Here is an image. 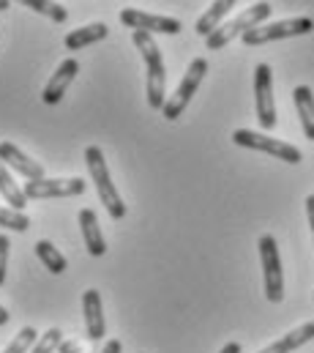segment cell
Segmentation results:
<instances>
[{"label": "cell", "mask_w": 314, "mask_h": 353, "mask_svg": "<svg viewBox=\"0 0 314 353\" xmlns=\"http://www.w3.org/2000/svg\"><path fill=\"white\" fill-rule=\"evenodd\" d=\"M134 47L140 50L143 61H145V93H148V104L151 110H158L164 107L167 101V69H164V58H161V50L154 41L151 33L145 30H134L132 36Z\"/></svg>", "instance_id": "cell-1"}, {"label": "cell", "mask_w": 314, "mask_h": 353, "mask_svg": "<svg viewBox=\"0 0 314 353\" xmlns=\"http://www.w3.org/2000/svg\"><path fill=\"white\" fill-rule=\"evenodd\" d=\"M85 165H87V173H90L93 186H96V194H98V200L104 203L107 214H109L115 222H121V219L126 216V203H123V197L118 194V189H115V183H112V178H109L104 151H101L98 145H87V148H85Z\"/></svg>", "instance_id": "cell-2"}, {"label": "cell", "mask_w": 314, "mask_h": 353, "mask_svg": "<svg viewBox=\"0 0 314 353\" xmlns=\"http://www.w3.org/2000/svg\"><path fill=\"white\" fill-rule=\"evenodd\" d=\"M271 11H273V6H271V3H265V0H260V3H254V6H249L246 11H240V14H238L236 19L222 22V25H219L208 39H205L208 50H222V47H227L233 39L243 36L246 30H251V28L262 25V22L271 17Z\"/></svg>", "instance_id": "cell-3"}, {"label": "cell", "mask_w": 314, "mask_h": 353, "mask_svg": "<svg viewBox=\"0 0 314 353\" xmlns=\"http://www.w3.org/2000/svg\"><path fill=\"white\" fill-rule=\"evenodd\" d=\"M314 30L312 17H293V19H282V22H271V25H257L251 30H246L240 39L246 47H260L268 41H279V39H293V36H306Z\"/></svg>", "instance_id": "cell-4"}, {"label": "cell", "mask_w": 314, "mask_h": 353, "mask_svg": "<svg viewBox=\"0 0 314 353\" xmlns=\"http://www.w3.org/2000/svg\"><path fill=\"white\" fill-rule=\"evenodd\" d=\"M233 143L240 148H251V151H262L273 159H282L287 165H301L304 162V154L284 143V140H276V137H268V134H260V132H251V129H236L233 132Z\"/></svg>", "instance_id": "cell-5"}, {"label": "cell", "mask_w": 314, "mask_h": 353, "mask_svg": "<svg viewBox=\"0 0 314 353\" xmlns=\"http://www.w3.org/2000/svg\"><path fill=\"white\" fill-rule=\"evenodd\" d=\"M205 74H208V61H205V58H194V61L189 63V72L183 74L178 90H175V93L164 101V107H161V115H164L167 121H178V118L183 115V110H186L189 101L194 99V93L200 88V83L205 80Z\"/></svg>", "instance_id": "cell-6"}, {"label": "cell", "mask_w": 314, "mask_h": 353, "mask_svg": "<svg viewBox=\"0 0 314 353\" xmlns=\"http://www.w3.org/2000/svg\"><path fill=\"white\" fill-rule=\"evenodd\" d=\"M260 261H262V279H265V299L271 304H279L284 299V271H282V258L273 236L260 239Z\"/></svg>", "instance_id": "cell-7"}, {"label": "cell", "mask_w": 314, "mask_h": 353, "mask_svg": "<svg viewBox=\"0 0 314 353\" xmlns=\"http://www.w3.org/2000/svg\"><path fill=\"white\" fill-rule=\"evenodd\" d=\"M254 107L260 126L271 132L276 126V99H273V74L268 63H260L254 69Z\"/></svg>", "instance_id": "cell-8"}, {"label": "cell", "mask_w": 314, "mask_h": 353, "mask_svg": "<svg viewBox=\"0 0 314 353\" xmlns=\"http://www.w3.org/2000/svg\"><path fill=\"white\" fill-rule=\"evenodd\" d=\"M28 200H58V197H77L85 192L82 178H41V181H25L22 186Z\"/></svg>", "instance_id": "cell-9"}, {"label": "cell", "mask_w": 314, "mask_h": 353, "mask_svg": "<svg viewBox=\"0 0 314 353\" xmlns=\"http://www.w3.org/2000/svg\"><path fill=\"white\" fill-rule=\"evenodd\" d=\"M118 19H121L126 28L145 30V33H169V36H178V33L183 30L180 19H175V17L148 14V11H137V8H126V11H121Z\"/></svg>", "instance_id": "cell-10"}, {"label": "cell", "mask_w": 314, "mask_h": 353, "mask_svg": "<svg viewBox=\"0 0 314 353\" xmlns=\"http://www.w3.org/2000/svg\"><path fill=\"white\" fill-rule=\"evenodd\" d=\"M0 159L6 162V168L8 170H14V173H19L22 178H28V181H41L44 176V168L36 162V159H30L22 148H17L14 143H0Z\"/></svg>", "instance_id": "cell-11"}, {"label": "cell", "mask_w": 314, "mask_h": 353, "mask_svg": "<svg viewBox=\"0 0 314 353\" xmlns=\"http://www.w3.org/2000/svg\"><path fill=\"white\" fill-rule=\"evenodd\" d=\"M82 318H85V334L87 340L98 343L107 334V323H104V307H101V293L98 290H85L82 296Z\"/></svg>", "instance_id": "cell-12"}, {"label": "cell", "mask_w": 314, "mask_h": 353, "mask_svg": "<svg viewBox=\"0 0 314 353\" xmlns=\"http://www.w3.org/2000/svg\"><path fill=\"white\" fill-rule=\"evenodd\" d=\"M77 74H79V63L74 61V58H66V61L58 66V72L50 77V83L44 85V90H41L44 104H58V101L66 96V90H69V85L74 83Z\"/></svg>", "instance_id": "cell-13"}, {"label": "cell", "mask_w": 314, "mask_h": 353, "mask_svg": "<svg viewBox=\"0 0 314 353\" xmlns=\"http://www.w3.org/2000/svg\"><path fill=\"white\" fill-rule=\"evenodd\" d=\"M79 230H82V241L87 247V252L93 258H101L107 252V241L101 236V225H98V216L93 208H82L79 211Z\"/></svg>", "instance_id": "cell-14"}, {"label": "cell", "mask_w": 314, "mask_h": 353, "mask_svg": "<svg viewBox=\"0 0 314 353\" xmlns=\"http://www.w3.org/2000/svg\"><path fill=\"white\" fill-rule=\"evenodd\" d=\"M236 3H238V0H213V6H211V8H208V11H205L200 19H197L194 30H197L200 36H205V39H208V36H211V33H213V30H216L222 22H224V17H227V14L236 8Z\"/></svg>", "instance_id": "cell-15"}, {"label": "cell", "mask_w": 314, "mask_h": 353, "mask_svg": "<svg viewBox=\"0 0 314 353\" xmlns=\"http://www.w3.org/2000/svg\"><path fill=\"white\" fill-rule=\"evenodd\" d=\"M309 340H314V321L298 326V329H293L290 334H284L282 340L271 343L265 351H260V353H293V351H298L301 345H306Z\"/></svg>", "instance_id": "cell-16"}, {"label": "cell", "mask_w": 314, "mask_h": 353, "mask_svg": "<svg viewBox=\"0 0 314 353\" xmlns=\"http://www.w3.org/2000/svg\"><path fill=\"white\" fill-rule=\"evenodd\" d=\"M107 33H109V28L104 25V22H90V25H85V28H77V30H72L69 36H66V50H72V52H77L82 47H90V44H96V41H101V39H107Z\"/></svg>", "instance_id": "cell-17"}, {"label": "cell", "mask_w": 314, "mask_h": 353, "mask_svg": "<svg viewBox=\"0 0 314 353\" xmlns=\"http://www.w3.org/2000/svg\"><path fill=\"white\" fill-rule=\"evenodd\" d=\"M293 99H295V107H298V118H301V126H304V134L306 140H314V93L309 85H298L293 90Z\"/></svg>", "instance_id": "cell-18"}, {"label": "cell", "mask_w": 314, "mask_h": 353, "mask_svg": "<svg viewBox=\"0 0 314 353\" xmlns=\"http://www.w3.org/2000/svg\"><path fill=\"white\" fill-rule=\"evenodd\" d=\"M0 194H3V200L8 203V208H14V211H22V208L28 205V197H25L22 186L14 181L11 170L6 168L3 159H0Z\"/></svg>", "instance_id": "cell-19"}, {"label": "cell", "mask_w": 314, "mask_h": 353, "mask_svg": "<svg viewBox=\"0 0 314 353\" xmlns=\"http://www.w3.org/2000/svg\"><path fill=\"white\" fill-rule=\"evenodd\" d=\"M36 258L44 263L47 271H52V274H63L66 271V258L58 252V247L52 244V241H47V239H41V241H36Z\"/></svg>", "instance_id": "cell-20"}, {"label": "cell", "mask_w": 314, "mask_h": 353, "mask_svg": "<svg viewBox=\"0 0 314 353\" xmlns=\"http://www.w3.org/2000/svg\"><path fill=\"white\" fill-rule=\"evenodd\" d=\"M11 3L28 6L30 11H36V14H41V17H47V19L58 22V25L69 19V11H66V6H61V3H55V0H11Z\"/></svg>", "instance_id": "cell-21"}, {"label": "cell", "mask_w": 314, "mask_h": 353, "mask_svg": "<svg viewBox=\"0 0 314 353\" xmlns=\"http://www.w3.org/2000/svg\"><path fill=\"white\" fill-rule=\"evenodd\" d=\"M0 228L6 230H14V233H25L30 228V219L22 214V211H14V208H3L0 205Z\"/></svg>", "instance_id": "cell-22"}, {"label": "cell", "mask_w": 314, "mask_h": 353, "mask_svg": "<svg viewBox=\"0 0 314 353\" xmlns=\"http://www.w3.org/2000/svg\"><path fill=\"white\" fill-rule=\"evenodd\" d=\"M36 340H39V332L33 329V326H25L11 343H8V348L3 353H28L33 345H36Z\"/></svg>", "instance_id": "cell-23"}, {"label": "cell", "mask_w": 314, "mask_h": 353, "mask_svg": "<svg viewBox=\"0 0 314 353\" xmlns=\"http://www.w3.org/2000/svg\"><path fill=\"white\" fill-rule=\"evenodd\" d=\"M61 345H63V332H61V329H50V332H44V334L36 340V345L28 353H55Z\"/></svg>", "instance_id": "cell-24"}, {"label": "cell", "mask_w": 314, "mask_h": 353, "mask_svg": "<svg viewBox=\"0 0 314 353\" xmlns=\"http://www.w3.org/2000/svg\"><path fill=\"white\" fill-rule=\"evenodd\" d=\"M8 250H11V241L8 236L0 233V285L6 282V268H8Z\"/></svg>", "instance_id": "cell-25"}, {"label": "cell", "mask_w": 314, "mask_h": 353, "mask_svg": "<svg viewBox=\"0 0 314 353\" xmlns=\"http://www.w3.org/2000/svg\"><path fill=\"white\" fill-rule=\"evenodd\" d=\"M306 219H309V228H312V239H314V194L306 197Z\"/></svg>", "instance_id": "cell-26"}, {"label": "cell", "mask_w": 314, "mask_h": 353, "mask_svg": "<svg viewBox=\"0 0 314 353\" xmlns=\"http://www.w3.org/2000/svg\"><path fill=\"white\" fill-rule=\"evenodd\" d=\"M58 353H85V351L79 348V343H74V340H69V343H63V345L58 348Z\"/></svg>", "instance_id": "cell-27"}, {"label": "cell", "mask_w": 314, "mask_h": 353, "mask_svg": "<svg viewBox=\"0 0 314 353\" xmlns=\"http://www.w3.org/2000/svg\"><path fill=\"white\" fill-rule=\"evenodd\" d=\"M101 353H123V345H121V340H107Z\"/></svg>", "instance_id": "cell-28"}, {"label": "cell", "mask_w": 314, "mask_h": 353, "mask_svg": "<svg viewBox=\"0 0 314 353\" xmlns=\"http://www.w3.org/2000/svg\"><path fill=\"white\" fill-rule=\"evenodd\" d=\"M219 353H240V343H227Z\"/></svg>", "instance_id": "cell-29"}, {"label": "cell", "mask_w": 314, "mask_h": 353, "mask_svg": "<svg viewBox=\"0 0 314 353\" xmlns=\"http://www.w3.org/2000/svg\"><path fill=\"white\" fill-rule=\"evenodd\" d=\"M6 323H8V312L0 307V326H6Z\"/></svg>", "instance_id": "cell-30"}, {"label": "cell", "mask_w": 314, "mask_h": 353, "mask_svg": "<svg viewBox=\"0 0 314 353\" xmlns=\"http://www.w3.org/2000/svg\"><path fill=\"white\" fill-rule=\"evenodd\" d=\"M8 6H11V0H0V11H6Z\"/></svg>", "instance_id": "cell-31"}]
</instances>
